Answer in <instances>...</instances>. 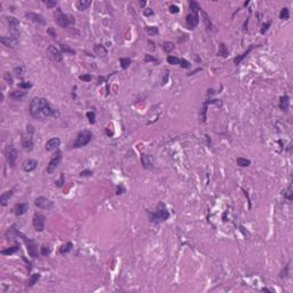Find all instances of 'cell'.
Segmentation results:
<instances>
[{"label":"cell","instance_id":"cell-41","mask_svg":"<svg viewBox=\"0 0 293 293\" xmlns=\"http://www.w3.org/2000/svg\"><path fill=\"white\" fill-rule=\"evenodd\" d=\"M3 77H5V80H6L9 85H12V84H13V77H12V75H10L9 72H5Z\"/></svg>","mask_w":293,"mask_h":293},{"label":"cell","instance_id":"cell-39","mask_svg":"<svg viewBox=\"0 0 293 293\" xmlns=\"http://www.w3.org/2000/svg\"><path fill=\"white\" fill-rule=\"evenodd\" d=\"M252 48H253V46L251 47V48H250V49H248V50H246V52H245V53H244V54H243V55H241V56H239V57H236V59H235V61H234V62H235V63H236V64H238V63H239V62L242 61V60H243V59H244V57H245V56H246L247 54H248V53H250V50H251V49H252Z\"/></svg>","mask_w":293,"mask_h":293},{"label":"cell","instance_id":"cell-6","mask_svg":"<svg viewBox=\"0 0 293 293\" xmlns=\"http://www.w3.org/2000/svg\"><path fill=\"white\" fill-rule=\"evenodd\" d=\"M7 20V23H8V27H9V30L12 32L13 37L17 38V36L20 34V31H18V27H20V21L13 17V16H9V17H6Z\"/></svg>","mask_w":293,"mask_h":293},{"label":"cell","instance_id":"cell-33","mask_svg":"<svg viewBox=\"0 0 293 293\" xmlns=\"http://www.w3.org/2000/svg\"><path fill=\"white\" fill-rule=\"evenodd\" d=\"M219 55H221V56H223V57H226V56L228 55V49H227V47H226L224 44H221V45H220Z\"/></svg>","mask_w":293,"mask_h":293},{"label":"cell","instance_id":"cell-49","mask_svg":"<svg viewBox=\"0 0 293 293\" xmlns=\"http://www.w3.org/2000/svg\"><path fill=\"white\" fill-rule=\"evenodd\" d=\"M143 14L145 16H152L154 15V10H152L151 8H145V9L143 10Z\"/></svg>","mask_w":293,"mask_h":293},{"label":"cell","instance_id":"cell-17","mask_svg":"<svg viewBox=\"0 0 293 293\" xmlns=\"http://www.w3.org/2000/svg\"><path fill=\"white\" fill-rule=\"evenodd\" d=\"M22 147L24 148V150L27 151H31L33 149V141H32V138L30 135L28 136H24L22 139Z\"/></svg>","mask_w":293,"mask_h":293},{"label":"cell","instance_id":"cell-4","mask_svg":"<svg viewBox=\"0 0 293 293\" xmlns=\"http://www.w3.org/2000/svg\"><path fill=\"white\" fill-rule=\"evenodd\" d=\"M21 237L23 238V241H24V243H25V245H27L28 253H29V255H30L31 258H36V257H38V247H37L36 242H34V241H32V239L27 238V237H25L24 235H22V234H21Z\"/></svg>","mask_w":293,"mask_h":293},{"label":"cell","instance_id":"cell-52","mask_svg":"<svg viewBox=\"0 0 293 293\" xmlns=\"http://www.w3.org/2000/svg\"><path fill=\"white\" fill-rule=\"evenodd\" d=\"M144 61H145V62H156V63L158 62L157 60H156V59H155V57H152L151 55H147V56L144 57Z\"/></svg>","mask_w":293,"mask_h":293},{"label":"cell","instance_id":"cell-19","mask_svg":"<svg viewBox=\"0 0 293 293\" xmlns=\"http://www.w3.org/2000/svg\"><path fill=\"white\" fill-rule=\"evenodd\" d=\"M141 162H142V165L145 169H151L152 167V158H151L150 155H142L141 156Z\"/></svg>","mask_w":293,"mask_h":293},{"label":"cell","instance_id":"cell-21","mask_svg":"<svg viewBox=\"0 0 293 293\" xmlns=\"http://www.w3.org/2000/svg\"><path fill=\"white\" fill-rule=\"evenodd\" d=\"M25 96H27V92H24V91H13L10 93V97L16 101H21Z\"/></svg>","mask_w":293,"mask_h":293},{"label":"cell","instance_id":"cell-43","mask_svg":"<svg viewBox=\"0 0 293 293\" xmlns=\"http://www.w3.org/2000/svg\"><path fill=\"white\" fill-rule=\"evenodd\" d=\"M147 32L149 34H156V33H158V28H156V27H147Z\"/></svg>","mask_w":293,"mask_h":293},{"label":"cell","instance_id":"cell-7","mask_svg":"<svg viewBox=\"0 0 293 293\" xmlns=\"http://www.w3.org/2000/svg\"><path fill=\"white\" fill-rule=\"evenodd\" d=\"M45 216L40 213H37L33 215V227L37 231H43L45 229Z\"/></svg>","mask_w":293,"mask_h":293},{"label":"cell","instance_id":"cell-34","mask_svg":"<svg viewBox=\"0 0 293 293\" xmlns=\"http://www.w3.org/2000/svg\"><path fill=\"white\" fill-rule=\"evenodd\" d=\"M15 75L17 78H22L23 77V75H24V68L23 66H17L15 68Z\"/></svg>","mask_w":293,"mask_h":293},{"label":"cell","instance_id":"cell-53","mask_svg":"<svg viewBox=\"0 0 293 293\" xmlns=\"http://www.w3.org/2000/svg\"><path fill=\"white\" fill-rule=\"evenodd\" d=\"M63 181H64V175H63V174H61V178H60V180H59V181H57L56 183H57V185H59V187H61V185H63Z\"/></svg>","mask_w":293,"mask_h":293},{"label":"cell","instance_id":"cell-51","mask_svg":"<svg viewBox=\"0 0 293 293\" xmlns=\"http://www.w3.org/2000/svg\"><path fill=\"white\" fill-rule=\"evenodd\" d=\"M180 63H181V66H182V68H185V69H189V68H190V63L187 61V60H181Z\"/></svg>","mask_w":293,"mask_h":293},{"label":"cell","instance_id":"cell-46","mask_svg":"<svg viewBox=\"0 0 293 293\" xmlns=\"http://www.w3.org/2000/svg\"><path fill=\"white\" fill-rule=\"evenodd\" d=\"M50 253V248H49V246H43L41 247V254L43 255H48Z\"/></svg>","mask_w":293,"mask_h":293},{"label":"cell","instance_id":"cell-36","mask_svg":"<svg viewBox=\"0 0 293 293\" xmlns=\"http://www.w3.org/2000/svg\"><path fill=\"white\" fill-rule=\"evenodd\" d=\"M167 62L172 64V65H175V64H180V60L176 57V56H169L167 57Z\"/></svg>","mask_w":293,"mask_h":293},{"label":"cell","instance_id":"cell-28","mask_svg":"<svg viewBox=\"0 0 293 293\" xmlns=\"http://www.w3.org/2000/svg\"><path fill=\"white\" fill-rule=\"evenodd\" d=\"M237 164L239 166H242V167H246L251 164V160H248L246 158H243V157H239V158H237Z\"/></svg>","mask_w":293,"mask_h":293},{"label":"cell","instance_id":"cell-54","mask_svg":"<svg viewBox=\"0 0 293 293\" xmlns=\"http://www.w3.org/2000/svg\"><path fill=\"white\" fill-rule=\"evenodd\" d=\"M269 25H270V22H268L267 24H264V25H263V29L261 30V32H262V33H264V32L267 31V29H268V27H269Z\"/></svg>","mask_w":293,"mask_h":293},{"label":"cell","instance_id":"cell-42","mask_svg":"<svg viewBox=\"0 0 293 293\" xmlns=\"http://www.w3.org/2000/svg\"><path fill=\"white\" fill-rule=\"evenodd\" d=\"M86 116H87V118L90 119V123L91 124L95 123V113H94V112L90 111V112H87V113H86Z\"/></svg>","mask_w":293,"mask_h":293},{"label":"cell","instance_id":"cell-3","mask_svg":"<svg viewBox=\"0 0 293 293\" xmlns=\"http://www.w3.org/2000/svg\"><path fill=\"white\" fill-rule=\"evenodd\" d=\"M93 139V134L88 131H83L78 134L77 139L73 143V148H81L87 145Z\"/></svg>","mask_w":293,"mask_h":293},{"label":"cell","instance_id":"cell-35","mask_svg":"<svg viewBox=\"0 0 293 293\" xmlns=\"http://www.w3.org/2000/svg\"><path fill=\"white\" fill-rule=\"evenodd\" d=\"M190 8L192 9V13H197L198 10H201V7H199V5L196 1H191L190 2Z\"/></svg>","mask_w":293,"mask_h":293},{"label":"cell","instance_id":"cell-20","mask_svg":"<svg viewBox=\"0 0 293 293\" xmlns=\"http://www.w3.org/2000/svg\"><path fill=\"white\" fill-rule=\"evenodd\" d=\"M12 196H13V190H8V191L3 192V194L0 196V204H1L2 206H6L7 203L9 201V198H10Z\"/></svg>","mask_w":293,"mask_h":293},{"label":"cell","instance_id":"cell-10","mask_svg":"<svg viewBox=\"0 0 293 293\" xmlns=\"http://www.w3.org/2000/svg\"><path fill=\"white\" fill-rule=\"evenodd\" d=\"M170 217V213L166 208H163V210H159V211H156L155 213H151V217L150 220L151 221H156V220H159V221H165Z\"/></svg>","mask_w":293,"mask_h":293},{"label":"cell","instance_id":"cell-50","mask_svg":"<svg viewBox=\"0 0 293 293\" xmlns=\"http://www.w3.org/2000/svg\"><path fill=\"white\" fill-rule=\"evenodd\" d=\"M170 10L171 13H173V14H176V13H179L180 12V8L178 7V6H174V5H172L170 7Z\"/></svg>","mask_w":293,"mask_h":293},{"label":"cell","instance_id":"cell-32","mask_svg":"<svg viewBox=\"0 0 293 293\" xmlns=\"http://www.w3.org/2000/svg\"><path fill=\"white\" fill-rule=\"evenodd\" d=\"M163 49L166 52V53H170L174 49V44L173 43H170V41H166L164 45H163Z\"/></svg>","mask_w":293,"mask_h":293},{"label":"cell","instance_id":"cell-45","mask_svg":"<svg viewBox=\"0 0 293 293\" xmlns=\"http://www.w3.org/2000/svg\"><path fill=\"white\" fill-rule=\"evenodd\" d=\"M47 33H48V36H49V37H52V38H56V31H55L54 28H48Z\"/></svg>","mask_w":293,"mask_h":293},{"label":"cell","instance_id":"cell-23","mask_svg":"<svg viewBox=\"0 0 293 293\" xmlns=\"http://www.w3.org/2000/svg\"><path fill=\"white\" fill-rule=\"evenodd\" d=\"M289 103H290V99H289V96H287V95L282 96V97H280V101H279V109L285 111L286 109L289 108Z\"/></svg>","mask_w":293,"mask_h":293},{"label":"cell","instance_id":"cell-13","mask_svg":"<svg viewBox=\"0 0 293 293\" xmlns=\"http://www.w3.org/2000/svg\"><path fill=\"white\" fill-rule=\"evenodd\" d=\"M48 54H49V56H50L55 62H61L62 59H63L62 53L55 46L48 47Z\"/></svg>","mask_w":293,"mask_h":293},{"label":"cell","instance_id":"cell-22","mask_svg":"<svg viewBox=\"0 0 293 293\" xmlns=\"http://www.w3.org/2000/svg\"><path fill=\"white\" fill-rule=\"evenodd\" d=\"M94 52H95L99 56H102V57L107 56V54H108V50L106 49V47L103 46V45H95V46H94Z\"/></svg>","mask_w":293,"mask_h":293},{"label":"cell","instance_id":"cell-48","mask_svg":"<svg viewBox=\"0 0 293 293\" xmlns=\"http://www.w3.org/2000/svg\"><path fill=\"white\" fill-rule=\"evenodd\" d=\"M80 79H81L83 81L88 83V81L92 80V76H91V75H83V76H80Z\"/></svg>","mask_w":293,"mask_h":293},{"label":"cell","instance_id":"cell-25","mask_svg":"<svg viewBox=\"0 0 293 293\" xmlns=\"http://www.w3.org/2000/svg\"><path fill=\"white\" fill-rule=\"evenodd\" d=\"M91 5H92V1H90V0H80V1H78L77 2V7L79 10H85V9H87Z\"/></svg>","mask_w":293,"mask_h":293},{"label":"cell","instance_id":"cell-18","mask_svg":"<svg viewBox=\"0 0 293 293\" xmlns=\"http://www.w3.org/2000/svg\"><path fill=\"white\" fill-rule=\"evenodd\" d=\"M28 207H29V205H28L27 203H21V204H17V205L15 206V208H14L15 214L16 215H23V214L28 211Z\"/></svg>","mask_w":293,"mask_h":293},{"label":"cell","instance_id":"cell-1","mask_svg":"<svg viewBox=\"0 0 293 293\" xmlns=\"http://www.w3.org/2000/svg\"><path fill=\"white\" fill-rule=\"evenodd\" d=\"M30 113L33 117L45 118L49 116H55V111L50 108L46 99L34 97L30 103Z\"/></svg>","mask_w":293,"mask_h":293},{"label":"cell","instance_id":"cell-15","mask_svg":"<svg viewBox=\"0 0 293 293\" xmlns=\"http://www.w3.org/2000/svg\"><path fill=\"white\" fill-rule=\"evenodd\" d=\"M60 143H61V141H60L59 138H53V139L47 141L45 148H46L47 151H53V150H55V149H57L60 147Z\"/></svg>","mask_w":293,"mask_h":293},{"label":"cell","instance_id":"cell-16","mask_svg":"<svg viewBox=\"0 0 293 293\" xmlns=\"http://www.w3.org/2000/svg\"><path fill=\"white\" fill-rule=\"evenodd\" d=\"M37 165H38L37 160H34V159H28V160H25V162L23 163V170L25 171V172H32V171H34L37 169Z\"/></svg>","mask_w":293,"mask_h":293},{"label":"cell","instance_id":"cell-24","mask_svg":"<svg viewBox=\"0 0 293 293\" xmlns=\"http://www.w3.org/2000/svg\"><path fill=\"white\" fill-rule=\"evenodd\" d=\"M201 16H203V21H204V23H205V27H206V29L207 30H212V23H211V18H210V16L207 15L203 9L201 8Z\"/></svg>","mask_w":293,"mask_h":293},{"label":"cell","instance_id":"cell-44","mask_svg":"<svg viewBox=\"0 0 293 293\" xmlns=\"http://www.w3.org/2000/svg\"><path fill=\"white\" fill-rule=\"evenodd\" d=\"M18 87L20 88H31L32 87V84L31 83H27V81H23V83H20L18 84Z\"/></svg>","mask_w":293,"mask_h":293},{"label":"cell","instance_id":"cell-29","mask_svg":"<svg viewBox=\"0 0 293 293\" xmlns=\"http://www.w3.org/2000/svg\"><path fill=\"white\" fill-rule=\"evenodd\" d=\"M72 250V244L71 243H66L65 245H62L60 247V253L61 254H65V253H68V252H70Z\"/></svg>","mask_w":293,"mask_h":293},{"label":"cell","instance_id":"cell-11","mask_svg":"<svg viewBox=\"0 0 293 293\" xmlns=\"http://www.w3.org/2000/svg\"><path fill=\"white\" fill-rule=\"evenodd\" d=\"M185 20H187V25H188L189 29L196 28L198 25V23H199V18H198L197 13H190V14H188Z\"/></svg>","mask_w":293,"mask_h":293},{"label":"cell","instance_id":"cell-12","mask_svg":"<svg viewBox=\"0 0 293 293\" xmlns=\"http://www.w3.org/2000/svg\"><path fill=\"white\" fill-rule=\"evenodd\" d=\"M0 41H1V44L3 45V46H6V47H10V48H15L16 46H17V38H15V37H1L0 38Z\"/></svg>","mask_w":293,"mask_h":293},{"label":"cell","instance_id":"cell-47","mask_svg":"<svg viewBox=\"0 0 293 293\" xmlns=\"http://www.w3.org/2000/svg\"><path fill=\"white\" fill-rule=\"evenodd\" d=\"M93 175V172L90 170H86V171H83V172H80V176H92Z\"/></svg>","mask_w":293,"mask_h":293},{"label":"cell","instance_id":"cell-9","mask_svg":"<svg viewBox=\"0 0 293 293\" xmlns=\"http://www.w3.org/2000/svg\"><path fill=\"white\" fill-rule=\"evenodd\" d=\"M34 204H36L37 207L44 208V210H49V208H52V207L54 206L53 201H49V199L46 198V197H38V198H36Z\"/></svg>","mask_w":293,"mask_h":293},{"label":"cell","instance_id":"cell-5","mask_svg":"<svg viewBox=\"0 0 293 293\" xmlns=\"http://www.w3.org/2000/svg\"><path fill=\"white\" fill-rule=\"evenodd\" d=\"M62 160V152L61 151H57L56 154L53 156V158L49 160L48 163V166H47V173L48 174H52L54 171L56 170V167L59 166V164L61 163Z\"/></svg>","mask_w":293,"mask_h":293},{"label":"cell","instance_id":"cell-31","mask_svg":"<svg viewBox=\"0 0 293 293\" xmlns=\"http://www.w3.org/2000/svg\"><path fill=\"white\" fill-rule=\"evenodd\" d=\"M39 278H40V275H39V274H33V275H31L30 280H29L28 285H29V286H33V285L39 280Z\"/></svg>","mask_w":293,"mask_h":293},{"label":"cell","instance_id":"cell-27","mask_svg":"<svg viewBox=\"0 0 293 293\" xmlns=\"http://www.w3.org/2000/svg\"><path fill=\"white\" fill-rule=\"evenodd\" d=\"M282 195L285 197V198H287L289 201H292L293 196H292V187L291 185H289L286 189H284L283 190V192H282Z\"/></svg>","mask_w":293,"mask_h":293},{"label":"cell","instance_id":"cell-38","mask_svg":"<svg viewBox=\"0 0 293 293\" xmlns=\"http://www.w3.org/2000/svg\"><path fill=\"white\" fill-rule=\"evenodd\" d=\"M44 3L46 5L48 8H53V7H55V6L57 5V2H56L55 0H45Z\"/></svg>","mask_w":293,"mask_h":293},{"label":"cell","instance_id":"cell-30","mask_svg":"<svg viewBox=\"0 0 293 293\" xmlns=\"http://www.w3.org/2000/svg\"><path fill=\"white\" fill-rule=\"evenodd\" d=\"M290 17V12L286 7H284L282 10H280V14H279V18L280 20H289Z\"/></svg>","mask_w":293,"mask_h":293},{"label":"cell","instance_id":"cell-2","mask_svg":"<svg viewBox=\"0 0 293 293\" xmlns=\"http://www.w3.org/2000/svg\"><path fill=\"white\" fill-rule=\"evenodd\" d=\"M54 16H55V20L59 23V25H61L62 28H68V27L73 25L76 23V21H75V18L72 16L64 14L61 9H56Z\"/></svg>","mask_w":293,"mask_h":293},{"label":"cell","instance_id":"cell-14","mask_svg":"<svg viewBox=\"0 0 293 293\" xmlns=\"http://www.w3.org/2000/svg\"><path fill=\"white\" fill-rule=\"evenodd\" d=\"M27 18H29L30 21L34 22V23H38V24H46V20L45 17L40 14H37V13H27L25 14Z\"/></svg>","mask_w":293,"mask_h":293},{"label":"cell","instance_id":"cell-40","mask_svg":"<svg viewBox=\"0 0 293 293\" xmlns=\"http://www.w3.org/2000/svg\"><path fill=\"white\" fill-rule=\"evenodd\" d=\"M61 49L64 53H70V54H75V50L71 49L68 45H61Z\"/></svg>","mask_w":293,"mask_h":293},{"label":"cell","instance_id":"cell-37","mask_svg":"<svg viewBox=\"0 0 293 293\" xmlns=\"http://www.w3.org/2000/svg\"><path fill=\"white\" fill-rule=\"evenodd\" d=\"M120 64H122L123 69H127L131 64V60L129 59H120Z\"/></svg>","mask_w":293,"mask_h":293},{"label":"cell","instance_id":"cell-8","mask_svg":"<svg viewBox=\"0 0 293 293\" xmlns=\"http://www.w3.org/2000/svg\"><path fill=\"white\" fill-rule=\"evenodd\" d=\"M17 157H18V151L16 150L14 147H8V148H7V152H6V158H7L8 164H9L12 167L16 165Z\"/></svg>","mask_w":293,"mask_h":293},{"label":"cell","instance_id":"cell-26","mask_svg":"<svg viewBox=\"0 0 293 293\" xmlns=\"http://www.w3.org/2000/svg\"><path fill=\"white\" fill-rule=\"evenodd\" d=\"M18 248H20V246H18L17 244H15L14 246L9 247V248H7V250L1 251V254H2V255H10V254H14L15 252L18 251Z\"/></svg>","mask_w":293,"mask_h":293}]
</instances>
